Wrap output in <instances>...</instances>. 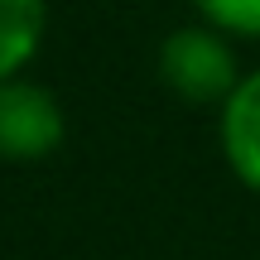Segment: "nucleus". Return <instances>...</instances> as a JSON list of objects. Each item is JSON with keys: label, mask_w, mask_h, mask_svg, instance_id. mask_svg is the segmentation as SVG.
I'll list each match as a JSON object with an SVG mask.
<instances>
[{"label": "nucleus", "mask_w": 260, "mask_h": 260, "mask_svg": "<svg viewBox=\"0 0 260 260\" xmlns=\"http://www.w3.org/2000/svg\"><path fill=\"white\" fill-rule=\"evenodd\" d=\"M159 73L188 102H226L236 92V53L222 29L183 24L159 44Z\"/></svg>", "instance_id": "obj_1"}, {"label": "nucleus", "mask_w": 260, "mask_h": 260, "mask_svg": "<svg viewBox=\"0 0 260 260\" xmlns=\"http://www.w3.org/2000/svg\"><path fill=\"white\" fill-rule=\"evenodd\" d=\"M68 116L48 87L29 77H5L0 82V154L5 159H39L63 145Z\"/></svg>", "instance_id": "obj_2"}, {"label": "nucleus", "mask_w": 260, "mask_h": 260, "mask_svg": "<svg viewBox=\"0 0 260 260\" xmlns=\"http://www.w3.org/2000/svg\"><path fill=\"white\" fill-rule=\"evenodd\" d=\"M222 145L232 169L251 188H260V68L236 82V92L222 102Z\"/></svg>", "instance_id": "obj_3"}, {"label": "nucleus", "mask_w": 260, "mask_h": 260, "mask_svg": "<svg viewBox=\"0 0 260 260\" xmlns=\"http://www.w3.org/2000/svg\"><path fill=\"white\" fill-rule=\"evenodd\" d=\"M44 39V0H0V82L19 77Z\"/></svg>", "instance_id": "obj_4"}, {"label": "nucleus", "mask_w": 260, "mask_h": 260, "mask_svg": "<svg viewBox=\"0 0 260 260\" xmlns=\"http://www.w3.org/2000/svg\"><path fill=\"white\" fill-rule=\"evenodd\" d=\"M193 5L222 34H260V0H193Z\"/></svg>", "instance_id": "obj_5"}]
</instances>
